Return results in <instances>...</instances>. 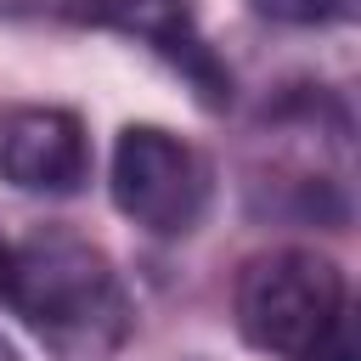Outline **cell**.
<instances>
[{
  "label": "cell",
  "mask_w": 361,
  "mask_h": 361,
  "mask_svg": "<svg viewBox=\"0 0 361 361\" xmlns=\"http://www.w3.org/2000/svg\"><path fill=\"white\" fill-rule=\"evenodd\" d=\"M214 197V169L209 158L158 130V124H130L113 147V203L124 220H135L152 237H186L209 214Z\"/></svg>",
  "instance_id": "obj_4"
},
{
  "label": "cell",
  "mask_w": 361,
  "mask_h": 361,
  "mask_svg": "<svg viewBox=\"0 0 361 361\" xmlns=\"http://www.w3.org/2000/svg\"><path fill=\"white\" fill-rule=\"evenodd\" d=\"M6 265H11V248L0 243V282H6Z\"/></svg>",
  "instance_id": "obj_7"
},
{
  "label": "cell",
  "mask_w": 361,
  "mask_h": 361,
  "mask_svg": "<svg viewBox=\"0 0 361 361\" xmlns=\"http://www.w3.org/2000/svg\"><path fill=\"white\" fill-rule=\"evenodd\" d=\"M259 17L293 23V28H327V23H350L355 0H248Z\"/></svg>",
  "instance_id": "obj_6"
},
{
  "label": "cell",
  "mask_w": 361,
  "mask_h": 361,
  "mask_svg": "<svg viewBox=\"0 0 361 361\" xmlns=\"http://www.w3.org/2000/svg\"><path fill=\"white\" fill-rule=\"evenodd\" d=\"M0 299L51 350V361H113L135 333L124 276L90 237L68 226H34L11 248Z\"/></svg>",
  "instance_id": "obj_1"
},
{
  "label": "cell",
  "mask_w": 361,
  "mask_h": 361,
  "mask_svg": "<svg viewBox=\"0 0 361 361\" xmlns=\"http://www.w3.org/2000/svg\"><path fill=\"white\" fill-rule=\"evenodd\" d=\"M0 23H73V28H113L158 51L197 96V107H231V68L203 39L192 0H0Z\"/></svg>",
  "instance_id": "obj_3"
},
{
  "label": "cell",
  "mask_w": 361,
  "mask_h": 361,
  "mask_svg": "<svg viewBox=\"0 0 361 361\" xmlns=\"http://www.w3.org/2000/svg\"><path fill=\"white\" fill-rule=\"evenodd\" d=\"M0 180L39 197H73L90 180V135L68 107H0Z\"/></svg>",
  "instance_id": "obj_5"
},
{
  "label": "cell",
  "mask_w": 361,
  "mask_h": 361,
  "mask_svg": "<svg viewBox=\"0 0 361 361\" xmlns=\"http://www.w3.org/2000/svg\"><path fill=\"white\" fill-rule=\"evenodd\" d=\"M237 333L276 361H355L344 271L310 248H271L237 271Z\"/></svg>",
  "instance_id": "obj_2"
},
{
  "label": "cell",
  "mask_w": 361,
  "mask_h": 361,
  "mask_svg": "<svg viewBox=\"0 0 361 361\" xmlns=\"http://www.w3.org/2000/svg\"><path fill=\"white\" fill-rule=\"evenodd\" d=\"M0 361H23V355H17V350H11L6 338H0Z\"/></svg>",
  "instance_id": "obj_8"
}]
</instances>
